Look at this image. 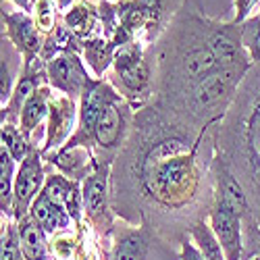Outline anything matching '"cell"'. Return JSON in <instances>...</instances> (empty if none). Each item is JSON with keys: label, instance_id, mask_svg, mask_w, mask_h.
<instances>
[{"label": "cell", "instance_id": "cell-15", "mask_svg": "<svg viewBox=\"0 0 260 260\" xmlns=\"http://www.w3.org/2000/svg\"><path fill=\"white\" fill-rule=\"evenodd\" d=\"M42 113H44V104H42V100H31V102L27 104V108H25V113H23V123H25V127L31 129V127L40 121Z\"/></svg>", "mask_w": 260, "mask_h": 260}, {"label": "cell", "instance_id": "cell-10", "mask_svg": "<svg viewBox=\"0 0 260 260\" xmlns=\"http://www.w3.org/2000/svg\"><path fill=\"white\" fill-rule=\"evenodd\" d=\"M46 198H48L52 204H56V206H71V204H73V193H71V189L64 185L60 179H52V181H50V185H48V189H46Z\"/></svg>", "mask_w": 260, "mask_h": 260}, {"label": "cell", "instance_id": "cell-21", "mask_svg": "<svg viewBox=\"0 0 260 260\" xmlns=\"http://www.w3.org/2000/svg\"><path fill=\"white\" fill-rule=\"evenodd\" d=\"M256 46H260V36H258V40H256Z\"/></svg>", "mask_w": 260, "mask_h": 260}, {"label": "cell", "instance_id": "cell-1", "mask_svg": "<svg viewBox=\"0 0 260 260\" xmlns=\"http://www.w3.org/2000/svg\"><path fill=\"white\" fill-rule=\"evenodd\" d=\"M212 223H214V233L219 235V242L227 250L229 258L237 260V256H240V227H237L235 212L225 204H221L212 216Z\"/></svg>", "mask_w": 260, "mask_h": 260}, {"label": "cell", "instance_id": "cell-5", "mask_svg": "<svg viewBox=\"0 0 260 260\" xmlns=\"http://www.w3.org/2000/svg\"><path fill=\"white\" fill-rule=\"evenodd\" d=\"M34 216L38 219V223H40L42 227H46V229H54V227H58V225L64 223L58 206L52 204L48 198H40V200L34 204Z\"/></svg>", "mask_w": 260, "mask_h": 260}, {"label": "cell", "instance_id": "cell-12", "mask_svg": "<svg viewBox=\"0 0 260 260\" xmlns=\"http://www.w3.org/2000/svg\"><path fill=\"white\" fill-rule=\"evenodd\" d=\"M223 204L227 208H231L235 214L244 210V193H242V187L237 185L231 177H227V181H225V198H223Z\"/></svg>", "mask_w": 260, "mask_h": 260}, {"label": "cell", "instance_id": "cell-19", "mask_svg": "<svg viewBox=\"0 0 260 260\" xmlns=\"http://www.w3.org/2000/svg\"><path fill=\"white\" fill-rule=\"evenodd\" d=\"M183 260H202V256L193 250L189 244H185V248H183Z\"/></svg>", "mask_w": 260, "mask_h": 260}, {"label": "cell", "instance_id": "cell-6", "mask_svg": "<svg viewBox=\"0 0 260 260\" xmlns=\"http://www.w3.org/2000/svg\"><path fill=\"white\" fill-rule=\"evenodd\" d=\"M102 108H104V90L98 88V90H92L85 98V104H83V115H81V125L83 129H92L100 115H102Z\"/></svg>", "mask_w": 260, "mask_h": 260}, {"label": "cell", "instance_id": "cell-7", "mask_svg": "<svg viewBox=\"0 0 260 260\" xmlns=\"http://www.w3.org/2000/svg\"><path fill=\"white\" fill-rule=\"evenodd\" d=\"M212 64H214V56L208 50H202V48L193 50L185 58V73L191 75V77H198V75L206 73Z\"/></svg>", "mask_w": 260, "mask_h": 260}, {"label": "cell", "instance_id": "cell-17", "mask_svg": "<svg viewBox=\"0 0 260 260\" xmlns=\"http://www.w3.org/2000/svg\"><path fill=\"white\" fill-rule=\"evenodd\" d=\"M9 181H11V158L3 150V181H0V191H3V200L9 193Z\"/></svg>", "mask_w": 260, "mask_h": 260}, {"label": "cell", "instance_id": "cell-4", "mask_svg": "<svg viewBox=\"0 0 260 260\" xmlns=\"http://www.w3.org/2000/svg\"><path fill=\"white\" fill-rule=\"evenodd\" d=\"M40 181H42V173H40L38 162H27L23 169H21V173L17 175V185H15L17 198H19L21 204H23L31 196V193L38 189Z\"/></svg>", "mask_w": 260, "mask_h": 260}, {"label": "cell", "instance_id": "cell-13", "mask_svg": "<svg viewBox=\"0 0 260 260\" xmlns=\"http://www.w3.org/2000/svg\"><path fill=\"white\" fill-rule=\"evenodd\" d=\"M102 202H104V183H102V179H94L88 185V189H85V204H88L90 210L96 212V210H100Z\"/></svg>", "mask_w": 260, "mask_h": 260}, {"label": "cell", "instance_id": "cell-16", "mask_svg": "<svg viewBox=\"0 0 260 260\" xmlns=\"http://www.w3.org/2000/svg\"><path fill=\"white\" fill-rule=\"evenodd\" d=\"M3 142L11 148V152H13V156L15 158H21L23 156V152H25V148H23V142L19 140V136L13 132L11 127H7L5 132H3Z\"/></svg>", "mask_w": 260, "mask_h": 260}, {"label": "cell", "instance_id": "cell-14", "mask_svg": "<svg viewBox=\"0 0 260 260\" xmlns=\"http://www.w3.org/2000/svg\"><path fill=\"white\" fill-rule=\"evenodd\" d=\"M75 75V64L67 58H60L54 62V67H52V79H56V83L60 85H69L71 79Z\"/></svg>", "mask_w": 260, "mask_h": 260}, {"label": "cell", "instance_id": "cell-9", "mask_svg": "<svg viewBox=\"0 0 260 260\" xmlns=\"http://www.w3.org/2000/svg\"><path fill=\"white\" fill-rule=\"evenodd\" d=\"M196 237L200 242V248H202V254H204V260H223V254H221V246L212 240V235L208 233V229L204 225H198L196 227Z\"/></svg>", "mask_w": 260, "mask_h": 260}, {"label": "cell", "instance_id": "cell-3", "mask_svg": "<svg viewBox=\"0 0 260 260\" xmlns=\"http://www.w3.org/2000/svg\"><path fill=\"white\" fill-rule=\"evenodd\" d=\"M119 132H121V117L117 113V108L108 104L102 108V115L96 123V136H98L100 144L111 146L119 138Z\"/></svg>", "mask_w": 260, "mask_h": 260}, {"label": "cell", "instance_id": "cell-8", "mask_svg": "<svg viewBox=\"0 0 260 260\" xmlns=\"http://www.w3.org/2000/svg\"><path fill=\"white\" fill-rule=\"evenodd\" d=\"M23 250H25L29 260H42V256H44V240H42V233H40L38 227L25 225V229H23Z\"/></svg>", "mask_w": 260, "mask_h": 260}, {"label": "cell", "instance_id": "cell-18", "mask_svg": "<svg viewBox=\"0 0 260 260\" xmlns=\"http://www.w3.org/2000/svg\"><path fill=\"white\" fill-rule=\"evenodd\" d=\"M17 258H19L17 246H15V242H13V237L9 235L7 240H5V244H3V260H17Z\"/></svg>", "mask_w": 260, "mask_h": 260}, {"label": "cell", "instance_id": "cell-11", "mask_svg": "<svg viewBox=\"0 0 260 260\" xmlns=\"http://www.w3.org/2000/svg\"><path fill=\"white\" fill-rule=\"evenodd\" d=\"M144 242L140 237H129L117 248V260H142L144 258Z\"/></svg>", "mask_w": 260, "mask_h": 260}, {"label": "cell", "instance_id": "cell-2", "mask_svg": "<svg viewBox=\"0 0 260 260\" xmlns=\"http://www.w3.org/2000/svg\"><path fill=\"white\" fill-rule=\"evenodd\" d=\"M189 165L183 160H169L158 165L154 171V183L160 193H175L179 187L187 183Z\"/></svg>", "mask_w": 260, "mask_h": 260}, {"label": "cell", "instance_id": "cell-20", "mask_svg": "<svg viewBox=\"0 0 260 260\" xmlns=\"http://www.w3.org/2000/svg\"><path fill=\"white\" fill-rule=\"evenodd\" d=\"M40 23L44 25V27H48V25H50V13H48L46 3H42V19H40Z\"/></svg>", "mask_w": 260, "mask_h": 260}]
</instances>
